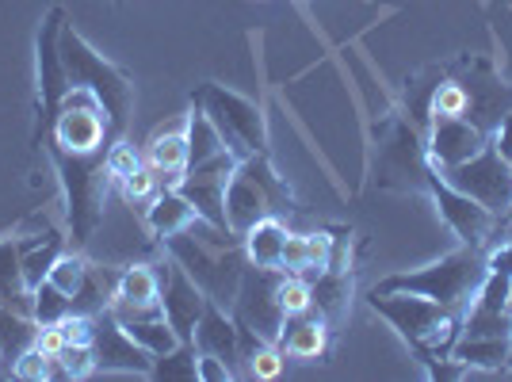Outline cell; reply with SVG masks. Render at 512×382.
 Instances as JSON below:
<instances>
[{"label":"cell","instance_id":"12","mask_svg":"<svg viewBox=\"0 0 512 382\" xmlns=\"http://www.w3.org/2000/svg\"><path fill=\"white\" fill-rule=\"evenodd\" d=\"M425 191L436 199V207H440V218L448 222V230L463 245H486L490 249V237L497 234V214H490L482 203H474L470 195H463V191H455L440 176V172L428 165V184Z\"/></svg>","mask_w":512,"mask_h":382},{"label":"cell","instance_id":"1","mask_svg":"<svg viewBox=\"0 0 512 382\" xmlns=\"http://www.w3.org/2000/svg\"><path fill=\"white\" fill-rule=\"evenodd\" d=\"M367 306L398 329V337L406 340L421 363L432 360V356H451V344L463 333V314L448 310V306H440V302H432L425 295L371 291Z\"/></svg>","mask_w":512,"mask_h":382},{"label":"cell","instance_id":"24","mask_svg":"<svg viewBox=\"0 0 512 382\" xmlns=\"http://www.w3.org/2000/svg\"><path fill=\"white\" fill-rule=\"evenodd\" d=\"M65 253V237L58 230H46L27 253H23V279H27V287L35 291L39 283L46 279V272L54 268V260Z\"/></svg>","mask_w":512,"mask_h":382},{"label":"cell","instance_id":"2","mask_svg":"<svg viewBox=\"0 0 512 382\" xmlns=\"http://www.w3.org/2000/svg\"><path fill=\"white\" fill-rule=\"evenodd\" d=\"M486 245H463L455 253L440 256L436 264L417 268V272H394L386 276L375 291H409V295H425L448 310L467 314V306L478 298L482 283L490 276V264H486Z\"/></svg>","mask_w":512,"mask_h":382},{"label":"cell","instance_id":"19","mask_svg":"<svg viewBox=\"0 0 512 382\" xmlns=\"http://www.w3.org/2000/svg\"><path fill=\"white\" fill-rule=\"evenodd\" d=\"M195 348H199V352H211L218 360H226L230 367H234L237 360H245L234 314H226V306H218L214 298H207L203 318L195 325Z\"/></svg>","mask_w":512,"mask_h":382},{"label":"cell","instance_id":"43","mask_svg":"<svg viewBox=\"0 0 512 382\" xmlns=\"http://www.w3.org/2000/svg\"><path fill=\"white\" fill-rule=\"evenodd\" d=\"M493 146H497V153L509 161V169H512V111L497 123V130H493Z\"/></svg>","mask_w":512,"mask_h":382},{"label":"cell","instance_id":"7","mask_svg":"<svg viewBox=\"0 0 512 382\" xmlns=\"http://www.w3.org/2000/svg\"><path fill=\"white\" fill-rule=\"evenodd\" d=\"M195 104L211 115L226 149L241 161L253 153H268V119H264V107L253 104L249 96L230 92L226 85H203L195 88Z\"/></svg>","mask_w":512,"mask_h":382},{"label":"cell","instance_id":"28","mask_svg":"<svg viewBox=\"0 0 512 382\" xmlns=\"http://www.w3.org/2000/svg\"><path fill=\"white\" fill-rule=\"evenodd\" d=\"M130 337L138 340L146 352H150L153 360L157 356H169L172 348L180 344V337H176V329H172L165 318H153V321H130V325H123Z\"/></svg>","mask_w":512,"mask_h":382},{"label":"cell","instance_id":"11","mask_svg":"<svg viewBox=\"0 0 512 382\" xmlns=\"http://www.w3.org/2000/svg\"><path fill=\"white\" fill-rule=\"evenodd\" d=\"M237 165H241V157L222 149V153H214L199 165H188L184 180H180V191L188 195L199 222H211L214 230H222V234H234L230 222H226V184L237 172Z\"/></svg>","mask_w":512,"mask_h":382},{"label":"cell","instance_id":"4","mask_svg":"<svg viewBox=\"0 0 512 382\" xmlns=\"http://www.w3.org/2000/svg\"><path fill=\"white\" fill-rule=\"evenodd\" d=\"M295 211V195L287 188V180L272 169L268 153L245 157L237 172L226 184V222L237 237H245L260 218L268 214Z\"/></svg>","mask_w":512,"mask_h":382},{"label":"cell","instance_id":"42","mask_svg":"<svg viewBox=\"0 0 512 382\" xmlns=\"http://www.w3.org/2000/svg\"><path fill=\"white\" fill-rule=\"evenodd\" d=\"M65 344H69V340H65L62 325H39V333H35V348H39V352H46V356L54 360V356H62Z\"/></svg>","mask_w":512,"mask_h":382},{"label":"cell","instance_id":"25","mask_svg":"<svg viewBox=\"0 0 512 382\" xmlns=\"http://www.w3.org/2000/svg\"><path fill=\"white\" fill-rule=\"evenodd\" d=\"M115 298L138 302V306H153V302H161V279H157V272L146 268V264L123 268V272H119V283H115Z\"/></svg>","mask_w":512,"mask_h":382},{"label":"cell","instance_id":"33","mask_svg":"<svg viewBox=\"0 0 512 382\" xmlns=\"http://www.w3.org/2000/svg\"><path fill=\"white\" fill-rule=\"evenodd\" d=\"M279 310H283V318L306 314L310 310V279L283 272V279H279Z\"/></svg>","mask_w":512,"mask_h":382},{"label":"cell","instance_id":"15","mask_svg":"<svg viewBox=\"0 0 512 382\" xmlns=\"http://www.w3.org/2000/svg\"><path fill=\"white\" fill-rule=\"evenodd\" d=\"M161 306H165V321L176 329L180 340H195V325L203 318L207 306V291L195 283L176 260L169 264V287L161 291Z\"/></svg>","mask_w":512,"mask_h":382},{"label":"cell","instance_id":"8","mask_svg":"<svg viewBox=\"0 0 512 382\" xmlns=\"http://www.w3.org/2000/svg\"><path fill=\"white\" fill-rule=\"evenodd\" d=\"M62 23L65 8H50L46 20L39 23V39H35V69H39V100H35V127H31V146L43 149L50 123L62 107L65 92H69V73L62 62Z\"/></svg>","mask_w":512,"mask_h":382},{"label":"cell","instance_id":"21","mask_svg":"<svg viewBox=\"0 0 512 382\" xmlns=\"http://www.w3.org/2000/svg\"><path fill=\"white\" fill-rule=\"evenodd\" d=\"M352 302V272H318L310 279V310L321 314L333 329L348 318Z\"/></svg>","mask_w":512,"mask_h":382},{"label":"cell","instance_id":"46","mask_svg":"<svg viewBox=\"0 0 512 382\" xmlns=\"http://www.w3.org/2000/svg\"><path fill=\"white\" fill-rule=\"evenodd\" d=\"M505 371H512V340H509V360H505Z\"/></svg>","mask_w":512,"mask_h":382},{"label":"cell","instance_id":"34","mask_svg":"<svg viewBox=\"0 0 512 382\" xmlns=\"http://www.w3.org/2000/svg\"><path fill=\"white\" fill-rule=\"evenodd\" d=\"M142 165H146V157L130 146L127 138H119L115 146L107 149V176H111L115 184H123V180H127V176H134Z\"/></svg>","mask_w":512,"mask_h":382},{"label":"cell","instance_id":"16","mask_svg":"<svg viewBox=\"0 0 512 382\" xmlns=\"http://www.w3.org/2000/svg\"><path fill=\"white\" fill-rule=\"evenodd\" d=\"M43 234L35 237H0V302L8 310H16L23 318L35 314V291L23 279V253L35 245Z\"/></svg>","mask_w":512,"mask_h":382},{"label":"cell","instance_id":"44","mask_svg":"<svg viewBox=\"0 0 512 382\" xmlns=\"http://www.w3.org/2000/svg\"><path fill=\"white\" fill-rule=\"evenodd\" d=\"M486 264L490 272H501V276H512V245H497L486 253Z\"/></svg>","mask_w":512,"mask_h":382},{"label":"cell","instance_id":"35","mask_svg":"<svg viewBox=\"0 0 512 382\" xmlns=\"http://www.w3.org/2000/svg\"><path fill=\"white\" fill-rule=\"evenodd\" d=\"M58 360L65 367V379H88V375H96V352H92V344H65Z\"/></svg>","mask_w":512,"mask_h":382},{"label":"cell","instance_id":"13","mask_svg":"<svg viewBox=\"0 0 512 382\" xmlns=\"http://www.w3.org/2000/svg\"><path fill=\"white\" fill-rule=\"evenodd\" d=\"M92 352H96V371H123V375H146V379L153 375V356L130 337L111 310L96 314Z\"/></svg>","mask_w":512,"mask_h":382},{"label":"cell","instance_id":"20","mask_svg":"<svg viewBox=\"0 0 512 382\" xmlns=\"http://www.w3.org/2000/svg\"><path fill=\"white\" fill-rule=\"evenodd\" d=\"M192 222H199V214H195V207L180 188H161L150 199V207H146V226L161 241L172 234H184Z\"/></svg>","mask_w":512,"mask_h":382},{"label":"cell","instance_id":"40","mask_svg":"<svg viewBox=\"0 0 512 382\" xmlns=\"http://www.w3.org/2000/svg\"><path fill=\"white\" fill-rule=\"evenodd\" d=\"M283 272L291 276H306V234H287V245H283V260H279Z\"/></svg>","mask_w":512,"mask_h":382},{"label":"cell","instance_id":"29","mask_svg":"<svg viewBox=\"0 0 512 382\" xmlns=\"http://www.w3.org/2000/svg\"><path fill=\"white\" fill-rule=\"evenodd\" d=\"M35 333H39V321L23 318V314L8 310V306L0 302V340H4L8 356H20L23 348H31V344H35Z\"/></svg>","mask_w":512,"mask_h":382},{"label":"cell","instance_id":"10","mask_svg":"<svg viewBox=\"0 0 512 382\" xmlns=\"http://www.w3.org/2000/svg\"><path fill=\"white\" fill-rule=\"evenodd\" d=\"M279 279H283V268H256V264H245L241 283H237L234 306H230L237 325L253 329L256 337L268 340V344H279V333H283Z\"/></svg>","mask_w":512,"mask_h":382},{"label":"cell","instance_id":"38","mask_svg":"<svg viewBox=\"0 0 512 382\" xmlns=\"http://www.w3.org/2000/svg\"><path fill=\"white\" fill-rule=\"evenodd\" d=\"M509 295H512V276H501V272H490L486 283H482V291H478V306H486V310H505L509 306Z\"/></svg>","mask_w":512,"mask_h":382},{"label":"cell","instance_id":"6","mask_svg":"<svg viewBox=\"0 0 512 382\" xmlns=\"http://www.w3.org/2000/svg\"><path fill=\"white\" fill-rule=\"evenodd\" d=\"M165 249L207 291V298H214L218 306H234L237 283H241V272H245V256H241L237 245L222 249V245H211V241L184 230V234L165 237Z\"/></svg>","mask_w":512,"mask_h":382},{"label":"cell","instance_id":"27","mask_svg":"<svg viewBox=\"0 0 512 382\" xmlns=\"http://www.w3.org/2000/svg\"><path fill=\"white\" fill-rule=\"evenodd\" d=\"M150 379H188L199 382V348L195 340H180L169 356H157L153 360V375Z\"/></svg>","mask_w":512,"mask_h":382},{"label":"cell","instance_id":"31","mask_svg":"<svg viewBox=\"0 0 512 382\" xmlns=\"http://www.w3.org/2000/svg\"><path fill=\"white\" fill-rule=\"evenodd\" d=\"M69 310H73V298L62 295L50 279H43V283L35 287V314H31V318L39 321V325H58Z\"/></svg>","mask_w":512,"mask_h":382},{"label":"cell","instance_id":"32","mask_svg":"<svg viewBox=\"0 0 512 382\" xmlns=\"http://www.w3.org/2000/svg\"><path fill=\"white\" fill-rule=\"evenodd\" d=\"M283 348L279 344H260V348H253L249 352V360H245V375L256 382H272L283 375Z\"/></svg>","mask_w":512,"mask_h":382},{"label":"cell","instance_id":"41","mask_svg":"<svg viewBox=\"0 0 512 382\" xmlns=\"http://www.w3.org/2000/svg\"><path fill=\"white\" fill-rule=\"evenodd\" d=\"M234 379V367L226 360H218L211 352H199V382H230Z\"/></svg>","mask_w":512,"mask_h":382},{"label":"cell","instance_id":"5","mask_svg":"<svg viewBox=\"0 0 512 382\" xmlns=\"http://www.w3.org/2000/svg\"><path fill=\"white\" fill-rule=\"evenodd\" d=\"M46 153H65V157H107V149L115 146L111 123H107L104 104L88 92V88H69L62 107L50 123L46 134Z\"/></svg>","mask_w":512,"mask_h":382},{"label":"cell","instance_id":"17","mask_svg":"<svg viewBox=\"0 0 512 382\" xmlns=\"http://www.w3.org/2000/svg\"><path fill=\"white\" fill-rule=\"evenodd\" d=\"M142 157H146V165L157 169L161 188H180V180L188 172V119H176L172 127L153 130Z\"/></svg>","mask_w":512,"mask_h":382},{"label":"cell","instance_id":"45","mask_svg":"<svg viewBox=\"0 0 512 382\" xmlns=\"http://www.w3.org/2000/svg\"><path fill=\"white\" fill-rule=\"evenodd\" d=\"M509 222H512V207L505 214H501V218H497V226H509Z\"/></svg>","mask_w":512,"mask_h":382},{"label":"cell","instance_id":"39","mask_svg":"<svg viewBox=\"0 0 512 382\" xmlns=\"http://www.w3.org/2000/svg\"><path fill=\"white\" fill-rule=\"evenodd\" d=\"M329 249H333V234L329 230L306 234V279H314L318 272L329 268Z\"/></svg>","mask_w":512,"mask_h":382},{"label":"cell","instance_id":"37","mask_svg":"<svg viewBox=\"0 0 512 382\" xmlns=\"http://www.w3.org/2000/svg\"><path fill=\"white\" fill-rule=\"evenodd\" d=\"M12 375H16V379H27V382L50 379V356H46V352H39V348L31 344V348H23L20 356H16V363H12Z\"/></svg>","mask_w":512,"mask_h":382},{"label":"cell","instance_id":"49","mask_svg":"<svg viewBox=\"0 0 512 382\" xmlns=\"http://www.w3.org/2000/svg\"><path fill=\"white\" fill-rule=\"evenodd\" d=\"M115 4H123V0H115Z\"/></svg>","mask_w":512,"mask_h":382},{"label":"cell","instance_id":"26","mask_svg":"<svg viewBox=\"0 0 512 382\" xmlns=\"http://www.w3.org/2000/svg\"><path fill=\"white\" fill-rule=\"evenodd\" d=\"M222 149H226V142L211 123V115L195 104V111L188 115V165H199V161H207Z\"/></svg>","mask_w":512,"mask_h":382},{"label":"cell","instance_id":"18","mask_svg":"<svg viewBox=\"0 0 512 382\" xmlns=\"http://www.w3.org/2000/svg\"><path fill=\"white\" fill-rule=\"evenodd\" d=\"M329 333H333V325L314 314V310H306V314H291V318H283V333H279V348H283V356H291V360H325L329 356Z\"/></svg>","mask_w":512,"mask_h":382},{"label":"cell","instance_id":"9","mask_svg":"<svg viewBox=\"0 0 512 382\" xmlns=\"http://www.w3.org/2000/svg\"><path fill=\"white\" fill-rule=\"evenodd\" d=\"M428 165H432V161H428ZM432 169L440 172L451 188L470 195L474 203H482V207L490 214H497V218L512 207V169H509V161L497 153L493 138H490V146L482 149V153H474L463 165H451V169L432 165Z\"/></svg>","mask_w":512,"mask_h":382},{"label":"cell","instance_id":"22","mask_svg":"<svg viewBox=\"0 0 512 382\" xmlns=\"http://www.w3.org/2000/svg\"><path fill=\"white\" fill-rule=\"evenodd\" d=\"M283 245H287V226L279 222V214L260 218L253 230L241 237L245 260L256 264V268H279V260H283Z\"/></svg>","mask_w":512,"mask_h":382},{"label":"cell","instance_id":"30","mask_svg":"<svg viewBox=\"0 0 512 382\" xmlns=\"http://www.w3.org/2000/svg\"><path fill=\"white\" fill-rule=\"evenodd\" d=\"M88 268H92V264H88V260L81 253H62L58 260H54V268L46 272V279H50V283H54V287H58L62 295L73 298L77 291H81V287H85Z\"/></svg>","mask_w":512,"mask_h":382},{"label":"cell","instance_id":"14","mask_svg":"<svg viewBox=\"0 0 512 382\" xmlns=\"http://www.w3.org/2000/svg\"><path fill=\"white\" fill-rule=\"evenodd\" d=\"M428 161L440 165V169H451V165H463L474 153L490 146V134L478 130L467 119H432L428 123Z\"/></svg>","mask_w":512,"mask_h":382},{"label":"cell","instance_id":"23","mask_svg":"<svg viewBox=\"0 0 512 382\" xmlns=\"http://www.w3.org/2000/svg\"><path fill=\"white\" fill-rule=\"evenodd\" d=\"M512 337H459L451 344V356L467 367H486V371H505Z\"/></svg>","mask_w":512,"mask_h":382},{"label":"cell","instance_id":"36","mask_svg":"<svg viewBox=\"0 0 512 382\" xmlns=\"http://www.w3.org/2000/svg\"><path fill=\"white\" fill-rule=\"evenodd\" d=\"M119 188H123V195H127L130 203H150L153 195L161 191V180H157V169H153V165H142V169L134 172V176H127Z\"/></svg>","mask_w":512,"mask_h":382},{"label":"cell","instance_id":"47","mask_svg":"<svg viewBox=\"0 0 512 382\" xmlns=\"http://www.w3.org/2000/svg\"><path fill=\"white\" fill-rule=\"evenodd\" d=\"M0 360H8V348H4V340H0Z\"/></svg>","mask_w":512,"mask_h":382},{"label":"cell","instance_id":"48","mask_svg":"<svg viewBox=\"0 0 512 382\" xmlns=\"http://www.w3.org/2000/svg\"><path fill=\"white\" fill-rule=\"evenodd\" d=\"M505 310H509V314H512V295H509V306H505Z\"/></svg>","mask_w":512,"mask_h":382},{"label":"cell","instance_id":"3","mask_svg":"<svg viewBox=\"0 0 512 382\" xmlns=\"http://www.w3.org/2000/svg\"><path fill=\"white\" fill-rule=\"evenodd\" d=\"M62 62L69 73V88H88L107 111L111 138L119 142L130 127V111H134V81L127 69L107 62L104 54H96L92 46L73 31V23H62Z\"/></svg>","mask_w":512,"mask_h":382}]
</instances>
